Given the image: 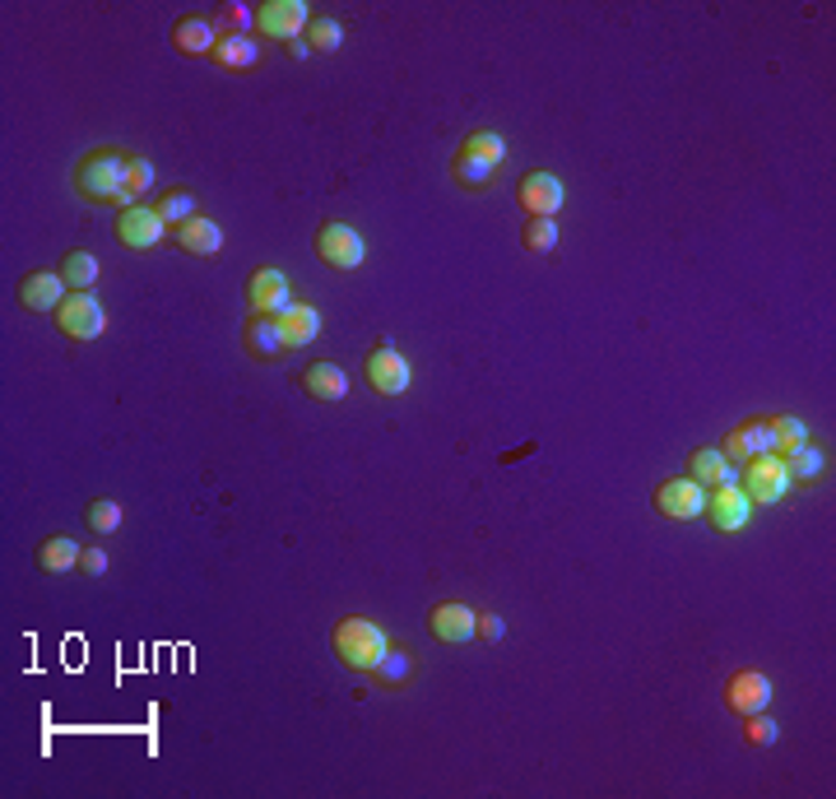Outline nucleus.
Instances as JSON below:
<instances>
[{
    "label": "nucleus",
    "instance_id": "32",
    "mask_svg": "<svg viewBox=\"0 0 836 799\" xmlns=\"http://www.w3.org/2000/svg\"><path fill=\"white\" fill-rule=\"evenodd\" d=\"M451 177H456L465 190H488L497 182V172L488 168V163H479V159H469V153H456V163H451Z\"/></svg>",
    "mask_w": 836,
    "mask_h": 799
},
{
    "label": "nucleus",
    "instance_id": "21",
    "mask_svg": "<svg viewBox=\"0 0 836 799\" xmlns=\"http://www.w3.org/2000/svg\"><path fill=\"white\" fill-rule=\"evenodd\" d=\"M177 242H182V251H190V256H219V251H223L219 223H214V219H205V214L186 219L182 229H177Z\"/></svg>",
    "mask_w": 836,
    "mask_h": 799
},
{
    "label": "nucleus",
    "instance_id": "2",
    "mask_svg": "<svg viewBox=\"0 0 836 799\" xmlns=\"http://www.w3.org/2000/svg\"><path fill=\"white\" fill-rule=\"evenodd\" d=\"M126 168H131V159H121L116 149L84 153V163L75 168V190L94 205H116L121 190H126Z\"/></svg>",
    "mask_w": 836,
    "mask_h": 799
},
{
    "label": "nucleus",
    "instance_id": "16",
    "mask_svg": "<svg viewBox=\"0 0 836 799\" xmlns=\"http://www.w3.org/2000/svg\"><path fill=\"white\" fill-rule=\"evenodd\" d=\"M772 419H753V423H739L735 432L725 438V460L729 465H748V460H758V456H776L772 451Z\"/></svg>",
    "mask_w": 836,
    "mask_h": 799
},
{
    "label": "nucleus",
    "instance_id": "28",
    "mask_svg": "<svg viewBox=\"0 0 836 799\" xmlns=\"http://www.w3.org/2000/svg\"><path fill=\"white\" fill-rule=\"evenodd\" d=\"M460 153H469V159H479V163H488L497 172L502 163H507V140H502L497 131H475V135H465Z\"/></svg>",
    "mask_w": 836,
    "mask_h": 799
},
{
    "label": "nucleus",
    "instance_id": "9",
    "mask_svg": "<svg viewBox=\"0 0 836 799\" xmlns=\"http://www.w3.org/2000/svg\"><path fill=\"white\" fill-rule=\"evenodd\" d=\"M247 307H251V317H284V311L293 307L288 274H284V270L260 266L251 280H247Z\"/></svg>",
    "mask_w": 836,
    "mask_h": 799
},
{
    "label": "nucleus",
    "instance_id": "4",
    "mask_svg": "<svg viewBox=\"0 0 836 799\" xmlns=\"http://www.w3.org/2000/svg\"><path fill=\"white\" fill-rule=\"evenodd\" d=\"M739 489L748 493V502H753V507H772V502H780V497L790 493L786 460H780V456H758V460H748L743 470H739Z\"/></svg>",
    "mask_w": 836,
    "mask_h": 799
},
{
    "label": "nucleus",
    "instance_id": "31",
    "mask_svg": "<svg viewBox=\"0 0 836 799\" xmlns=\"http://www.w3.org/2000/svg\"><path fill=\"white\" fill-rule=\"evenodd\" d=\"M159 214H163V223H168V229H182L186 219H196V214H200V205H196V196H190V190L172 186V190H163V200H159Z\"/></svg>",
    "mask_w": 836,
    "mask_h": 799
},
{
    "label": "nucleus",
    "instance_id": "20",
    "mask_svg": "<svg viewBox=\"0 0 836 799\" xmlns=\"http://www.w3.org/2000/svg\"><path fill=\"white\" fill-rule=\"evenodd\" d=\"M303 386L311 400H321V405H335V400L348 395V377L344 368H335V362H311L307 377H303Z\"/></svg>",
    "mask_w": 836,
    "mask_h": 799
},
{
    "label": "nucleus",
    "instance_id": "8",
    "mask_svg": "<svg viewBox=\"0 0 836 799\" xmlns=\"http://www.w3.org/2000/svg\"><path fill=\"white\" fill-rule=\"evenodd\" d=\"M116 237H121V247H131V251H153L168 237V223L153 205H131V210L116 214Z\"/></svg>",
    "mask_w": 836,
    "mask_h": 799
},
{
    "label": "nucleus",
    "instance_id": "29",
    "mask_svg": "<svg viewBox=\"0 0 836 799\" xmlns=\"http://www.w3.org/2000/svg\"><path fill=\"white\" fill-rule=\"evenodd\" d=\"M307 47L317 51V57H330V51H340V47H344V24H340V20H330V14H311V24H307Z\"/></svg>",
    "mask_w": 836,
    "mask_h": 799
},
{
    "label": "nucleus",
    "instance_id": "1",
    "mask_svg": "<svg viewBox=\"0 0 836 799\" xmlns=\"http://www.w3.org/2000/svg\"><path fill=\"white\" fill-rule=\"evenodd\" d=\"M330 647H335V655L344 660L348 669L372 674V669L381 665V655L391 651V637L381 632V623L348 614V618H340V623H335V632H330Z\"/></svg>",
    "mask_w": 836,
    "mask_h": 799
},
{
    "label": "nucleus",
    "instance_id": "38",
    "mask_svg": "<svg viewBox=\"0 0 836 799\" xmlns=\"http://www.w3.org/2000/svg\"><path fill=\"white\" fill-rule=\"evenodd\" d=\"M479 637H483V641H502V637H507V618L483 614V618H479Z\"/></svg>",
    "mask_w": 836,
    "mask_h": 799
},
{
    "label": "nucleus",
    "instance_id": "10",
    "mask_svg": "<svg viewBox=\"0 0 836 799\" xmlns=\"http://www.w3.org/2000/svg\"><path fill=\"white\" fill-rule=\"evenodd\" d=\"M362 377H368V386L377 395H405L409 391V358L391 349V344H377V349L368 354V362H362Z\"/></svg>",
    "mask_w": 836,
    "mask_h": 799
},
{
    "label": "nucleus",
    "instance_id": "24",
    "mask_svg": "<svg viewBox=\"0 0 836 799\" xmlns=\"http://www.w3.org/2000/svg\"><path fill=\"white\" fill-rule=\"evenodd\" d=\"M98 274H102V266H98V256H94V251H84V247L65 251V260H61V280L70 284V293L94 288V284H98Z\"/></svg>",
    "mask_w": 836,
    "mask_h": 799
},
{
    "label": "nucleus",
    "instance_id": "7",
    "mask_svg": "<svg viewBox=\"0 0 836 799\" xmlns=\"http://www.w3.org/2000/svg\"><path fill=\"white\" fill-rule=\"evenodd\" d=\"M516 200H520V210H526L530 219H553L557 210H563V200H567V186L553 177V172H526V177L516 182Z\"/></svg>",
    "mask_w": 836,
    "mask_h": 799
},
{
    "label": "nucleus",
    "instance_id": "40",
    "mask_svg": "<svg viewBox=\"0 0 836 799\" xmlns=\"http://www.w3.org/2000/svg\"><path fill=\"white\" fill-rule=\"evenodd\" d=\"M307 51H311V47H307V38H298V42H288V57H293V61H307Z\"/></svg>",
    "mask_w": 836,
    "mask_h": 799
},
{
    "label": "nucleus",
    "instance_id": "19",
    "mask_svg": "<svg viewBox=\"0 0 836 799\" xmlns=\"http://www.w3.org/2000/svg\"><path fill=\"white\" fill-rule=\"evenodd\" d=\"M274 321H279V335H284V349H307V344L321 335V311L307 307V303H293L284 317H274Z\"/></svg>",
    "mask_w": 836,
    "mask_h": 799
},
{
    "label": "nucleus",
    "instance_id": "15",
    "mask_svg": "<svg viewBox=\"0 0 836 799\" xmlns=\"http://www.w3.org/2000/svg\"><path fill=\"white\" fill-rule=\"evenodd\" d=\"M14 293H20V303H24L28 311L47 317V311H57V307L70 298V284L61 280V270H33V274H24Z\"/></svg>",
    "mask_w": 836,
    "mask_h": 799
},
{
    "label": "nucleus",
    "instance_id": "23",
    "mask_svg": "<svg viewBox=\"0 0 836 799\" xmlns=\"http://www.w3.org/2000/svg\"><path fill=\"white\" fill-rule=\"evenodd\" d=\"M780 460H786V475H790V483H799V489H809V483H817L827 475V456L813 442H804L799 451H790V456H780Z\"/></svg>",
    "mask_w": 836,
    "mask_h": 799
},
{
    "label": "nucleus",
    "instance_id": "34",
    "mask_svg": "<svg viewBox=\"0 0 836 799\" xmlns=\"http://www.w3.org/2000/svg\"><path fill=\"white\" fill-rule=\"evenodd\" d=\"M520 242H526V251L549 256V251L557 247V219H526V229H520Z\"/></svg>",
    "mask_w": 836,
    "mask_h": 799
},
{
    "label": "nucleus",
    "instance_id": "33",
    "mask_svg": "<svg viewBox=\"0 0 836 799\" xmlns=\"http://www.w3.org/2000/svg\"><path fill=\"white\" fill-rule=\"evenodd\" d=\"M772 451H776V456H790V451H799V446H804L809 442V428H804V419H790V414H786V419H772Z\"/></svg>",
    "mask_w": 836,
    "mask_h": 799
},
{
    "label": "nucleus",
    "instance_id": "35",
    "mask_svg": "<svg viewBox=\"0 0 836 799\" xmlns=\"http://www.w3.org/2000/svg\"><path fill=\"white\" fill-rule=\"evenodd\" d=\"M372 674H377V684H381V688H399V684H405L409 674H414V660H409L405 651H395V647H391L386 655H381V665H377Z\"/></svg>",
    "mask_w": 836,
    "mask_h": 799
},
{
    "label": "nucleus",
    "instance_id": "17",
    "mask_svg": "<svg viewBox=\"0 0 836 799\" xmlns=\"http://www.w3.org/2000/svg\"><path fill=\"white\" fill-rule=\"evenodd\" d=\"M172 47H177L182 57H214V47H219L214 20H205V14H186V20H177L172 24Z\"/></svg>",
    "mask_w": 836,
    "mask_h": 799
},
{
    "label": "nucleus",
    "instance_id": "37",
    "mask_svg": "<svg viewBox=\"0 0 836 799\" xmlns=\"http://www.w3.org/2000/svg\"><path fill=\"white\" fill-rule=\"evenodd\" d=\"M89 526L98 530V534H112V530H121V520H126V512H121V502H112V497H98V502H89Z\"/></svg>",
    "mask_w": 836,
    "mask_h": 799
},
{
    "label": "nucleus",
    "instance_id": "30",
    "mask_svg": "<svg viewBox=\"0 0 836 799\" xmlns=\"http://www.w3.org/2000/svg\"><path fill=\"white\" fill-rule=\"evenodd\" d=\"M153 163L149 159H131L126 168V190H121V200H116V210H131V205H139V196H149L153 190Z\"/></svg>",
    "mask_w": 836,
    "mask_h": 799
},
{
    "label": "nucleus",
    "instance_id": "26",
    "mask_svg": "<svg viewBox=\"0 0 836 799\" xmlns=\"http://www.w3.org/2000/svg\"><path fill=\"white\" fill-rule=\"evenodd\" d=\"M79 553H84V549H79L75 540H70V534H51V540H42V544H38V567L57 577V571L79 567Z\"/></svg>",
    "mask_w": 836,
    "mask_h": 799
},
{
    "label": "nucleus",
    "instance_id": "39",
    "mask_svg": "<svg viewBox=\"0 0 836 799\" xmlns=\"http://www.w3.org/2000/svg\"><path fill=\"white\" fill-rule=\"evenodd\" d=\"M79 567L89 571V577H102V571H108V553H102V549H84V553H79Z\"/></svg>",
    "mask_w": 836,
    "mask_h": 799
},
{
    "label": "nucleus",
    "instance_id": "14",
    "mask_svg": "<svg viewBox=\"0 0 836 799\" xmlns=\"http://www.w3.org/2000/svg\"><path fill=\"white\" fill-rule=\"evenodd\" d=\"M428 628H432V637H438V641H446V647H465L469 637H479V614L469 610V604H460V600H446V604H438V610L428 614Z\"/></svg>",
    "mask_w": 836,
    "mask_h": 799
},
{
    "label": "nucleus",
    "instance_id": "36",
    "mask_svg": "<svg viewBox=\"0 0 836 799\" xmlns=\"http://www.w3.org/2000/svg\"><path fill=\"white\" fill-rule=\"evenodd\" d=\"M776 735H780V729H776V721L766 716V711H758V716H743V743H748V749H772Z\"/></svg>",
    "mask_w": 836,
    "mask_h": 799
},
{
    "label": "nucleus",
    "instance_id": "6",
    "mask_svg": "<svg viewBox=\"0 0 836 799\" xmlns=\"http://www.w3.org/2000/svg\"><path fill=\"white\" fill-rule=\"evenodd\" d=\"M307 24H311V10L303 0H266V5H256V28L274 42L307 38Z\"/></svg>",
    "mask_w": 836,
    "mask_h": 799
},
{
    "label": "nucleus",
    "instance_id": "11",
    "mask_svg": "<svg viewBox=\"0 0 836 799\" xmlns=\"http://www.w3.org/2000/svg\"><path fill=\"white\" fill-rule=\"evenodd\" d=\"M655 512L665 516V520H697L706 512V489L697 479L688 475H678V479H665L655 489Z\"/></svg>",
    "mask_w": 836,
    "mask_h": 799
},
{
    "label": "nucleus",
    "instance_id": "3",
    "mask_svg": "<svg viewBox=\"0 0 836 799\" xmlns=\"http://www.w3.org/2000/svg\"><path fill=\"white\" fill-rule=\"evenodd\" d=\"M57 317V330L70 340H79V344H89L98 340L102 330H108V311H102V303L94 298V288H84V293H70V298L51 311Z\"/></svg>",
    "mask_w": 836,
    "mask_h": 799
},
{
    "label": "nucleus",
    "instance_id": "27",
    "mask_svg": "<svg viewBox=\"0 0 836 799\" xmlns=\"http://www.w3.org/2000/svg\"><path fill=\"white\" fill-rule=\"evenodd\" d=\"M214 28H219V38H251L247 28H256V5H247V0H229V5H219Z\"/></svg>",
    "mask_w": 836,
    "mask_h": 799
},
{
    "label": "nucleus",
    "instance_id": "12",
    "mask_svg": "<svg viewBox=\"0 0 836 799\" xmlns=\"http://www.w3.org/2000/svg\"><path fill=\"white\" fill-rule=\"evenodd\" d=\"M772 698H776V688L762 669H739L735 679L725 684V706L735 711V716H758V711L772 706Z\"/></svg>",
    "mask_w": 836,
    "mask_h": 799
},
{
    "label": "nucleus",
    "instance_id": "5",
    "mask_svg": "<svg viewBox=\"0 0 836 799\" xmlns=\"http://www.w3.org/2000/svg\"><path fill=\"white\" fill-rule=\"evenodd\" d=\"M317 256L325 260L330 270H358L362 260H368V242H362L358 229H348V223H321V233H317Z\"/></svg>",
    "mask_w": 836,
    "mask_h": 799
},
{
    "label": "nucleus",
    "instance_id": "18",
    "mask_svg": "<svg viewBox=\"0 0 836 799\" xmlns=\"http://www.w3.org/2000/svg\"><path fill=\"white\" fill-rule=\"evenodd\" d=\"M688 479H697L702 489H721V483H739V470L725 460L721 446H697L688 456Z\"/></svg>",
    "mask_w": 836,
    "mask_h": 799
},
{
    "label": "nucleus",
    "instance_id": "22",
    "mask_svg": "<svg viewBox=\"0 0 836 799\" xmlns=\"http://www.w3.org/2000/svg\"><path fill=\"white\" fill-rule=\"evenodd\" d=\"M214 61L229 75H247V71H256V65H260V47H256V38H219Z\"/></svg>",
    "mask_w": 836,
    "mask_h": 799
},
{
    "label": "nucleus",
    "instance_id": "13",
    "mask_svg": "<svg viewBox=\"0 0 836 799\" xmlns=\"http://www.w3.org/2000/svg\"><path fill=\"white\" fill-rule=\"evenodd\" d=\"M702 516H706L716 530L735 534V530H743L748 520H753V502H748V493L739 489V483H721V489L706 493V512H702Z\"/></svg>",
    "mask_w": 836,
    "mask_h": 799
},
{
    "label": "nucleus",
    "instance_id": "25",
    "mask_svg": "<svg viewBox=\"0 0 836 799\" xmlns=\"http://www.w3.org/2000/svg\"><path fill=\"white\" fill-rule=\"evenodd\" d=\"M242 344H247V354L251 358H274L279 349H284V335H279V321L274 317H251L247 321V335H242Z\"/></svg>",
    "mask_w": 836,
    "mask_h": 799
}]
</instances>
